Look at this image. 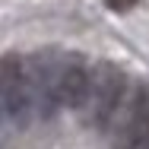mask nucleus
Segmentation results:
<instances>
[{
    "label": "nucleus",
    "instance_id": "obj_3",
    "mask_svg": "<svg viewBox=\"0 0 149 149\" xmlns=\"http://www.w3.org/2000/svg\"><path fill=\"white\" fill-rule=\"evenodd\" d=\"M0 98H3V114L26 127L35 111H32V95H29V79H26V60L16 54L0 57Z\"/></svg>",
    "mask_w": 149,
    "mask_h": 149
},
{
    "label": "nucleus",
    "instance_id": "obj_5",
    "mask_svg": "<svg viewBox=\"0 0 149 149\" xmlns=\"http://www.w3.org/2000/svg\"><path fill=\"white\" fill-rule=\"evenodd\" d=\"M89 63L83 54H57V102L60 108H83L89 92Z\"/></svg>",
    "mask_w": 149,
    "mask_h": 149
},
{
    "label": "nucleus",
    "instance_id": "obj_4",
    "mask_svg": "<svg viewBox=\"0 0 149 149\" xmlns=\"http://www.w3.org/2000/svg\"><path fill=\"white\" fill-rule=\"evenodd\" d=\"M114 149H149V86L140 83L124 105Z\"/></svg>",
    "mask_w": 149,
    "mask_h": 149
},
{
    "label": "nucleus",
    "instance_id": "obj_6",
    "mask_svg": "<svg viewBox=\"0 0 149 149\" xmlns=\"http://www.w3.org/2000/svg\"><path fill=\"white\" fill-rule=\"evenodd\" d=\"M105 3H108L111 10H118V13H127V10H133L140 0H105Z\"/></svg>",
    "mask_w": 149,
    "mask_h": 149
},
{
    "label": "nucleus",
    "instance_id": "obj_7",
    "mask_svg": "<svg viewBox=\"0 0 149 149\" xmlns=\"http://www.w3.org/2000/svg\"><path fill=\"white\" fill-rule=\"evenodd\" d=\"M3 118H6V114H3V98H0V120H3Z\"/></svg>",
    "mask_w": 149,
    "mask_h": 149
},
{
    "label": "nucleus",
    "instance_id": "obj_1",
    "mask_svg": "<svg viewBox=\"0 0 149 149\" xmlns=\"http://www.w3.org/2000/svg\"><path fill=\"white\" fill-rule=\"evenodd\" d=\"M124 92H127V76L118 63L111 60H98L89 73V92H86V120L92 127L105 130L111 120L118 118L120 105H124Z\"/></svg>",
    "mask_w": 149,
    "mask_h": 149
},
{
    "label": "nucleus",
    "instance_id": "obj_2",
    "mask_svg": "<svg viewBox=\"0 0 149 149\" xmlns=\"http://www.w3.org/2000/svg\"><path fill=\"white\" fill-rule=\"evenodd\" d=\"M26 60V79H29L32 111L38 118H54L60 108L57 102V51H38Z\"/></svg>",
    "mask_w": 149,
    "mask_h": 149
}]
</instances>
